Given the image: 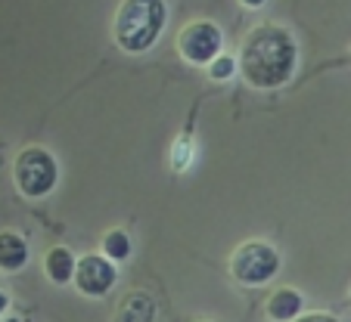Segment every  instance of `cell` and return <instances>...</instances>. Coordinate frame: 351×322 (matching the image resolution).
I'll return each mask as SVG.
<instances>
[{"mask_svg":"<svg viewBox=\"0 0 351 322\" xmlns=\"http://www.w3.org/2000/svg\"><path fill=\"white\" fill-rule=\"evenodd\" d=\"M298 66V44L289 28L277 22H261L243 38L237 56V72L255 90H277L289 84Z\"/></svg>","mask_w":351,"mask_h":322,"instance_id":"1","label":"cell"},{"mask_svg":"<svg viewBox=\"0 0 351 322\" xmlns=\"http://www.w3.org/2000/svg\"><path fill=\"white\" fill-rule=\"evenodd\" d=\"M168 22L165 0H121L112 19V38L125 53H146Z\"/></svg>","mask_w":351,"mask_h":322,"instance_id":"2","label":"cell"},{"mask_svg":"<svg viewBox=\"0 0 351 322\" xmlns=\"http://www.w3.org/2000/svg\"><path fill=\"white\" fill-rule=\"evenodd\" d=\"M13 183L28 198H44L47 192H53V186L60 183V165L53 152H47L44 146L22 149L13 161Z\"/></svg>","mask_w":351,"mask_h":322,"instance_id":"3","label":"cell"},{"mask_svg":"<svg viewBox=\"0 0 351 322\" xmlns=\"http://www.w3.org/2000/svg\"><path fill=\"white\" fill-rule=\"evenodd\" d=\"M280 273V254L274 245L261 242V239H249L239 242L230 254V276L239 285H267Z\"/></svg>","mask_w":351,"mask_h":322,"instance_id":"4","label":"cell"},{"mask_svg":"<svg viewBox=\"0 0 351 322\" xmlns=\"http://www.w3.org/2000/svg\"><path fill=\"white\" fill-rule=\"evenodd\" d=\"M221 44H224V34L208 19L190 22L178 34V53H180V59L190 62V66H208L221 53Z\"/></svg>","mask_w":351,"mask_h":322,"instance_id":"5","label":"cell"},{"mask_svg":"<svg viewBox=\"0 0 351 322\" xmlns=\"http://www.w3.org/2000/svg\"><path fill=\"white\" fill-rule=\"evenodd\" d=\"M115 279H119V270L115 263L109 260L106 254H84L75 260V289L84 297H103L112 291Z\"/></svg>","mask_w":351,"mask_h":322,"instance_id":"6","label":"cell"},{"mask_svg":"<svg viewBox=\"0 0 351 322\" xmlns=\"http://www.w3.org/2000/svg\"><path fill=\"white\" fill-rule=\"evenodd\" d=\"M112 322H156V301L146 291H128L115 307Z\"/></svg>","mask_w":351,"mask_h":322,"instance_id":"7","label":"cell"},{"mask_svg":"<svg viewBox=\"0 0 351 322\" xmlns=\"http://www.w3.org/2000/svg\"><path fill=\"white\" fill-rule=\"evenodd\" d=\"M28 263V242L16 230H0V270L16 273Z\"/></svg>","mask_w":351,"mask_h":322,"instance_id":"8","label":"cell"},{"mask_svg":"<svg viewBox=\"0 0 351 322\" xmlns=\"http://www.w3.org/2000/svg\"><path fill=\"white\" fill-rule=\"evenodd\" d=\"M44 273L50 282L66 285L72 282L75 276V254L66 248V245H53V248L44 254Z\"/></svg>","mask_w":351,"mask_h":322,"instance_id":"9","label":"cell"},{"mask_svg":"<svg viewBox=\"0 0 351 322\" xmlns=\"http://www.w3.org/2000/svg\"><path fill=\"white\" fill-rule=\"evenodd\" d=\"M267 310V319L274 322H289L302 313V295L295 289H277L265 304Z\"/></svg>","mask_w":351,"mask_h":322,"instance_id":"10","label":"cell"},{"mask_svg":"<svg viewBox=\"0 0 351 322\" xmlns=\"http://www.w3.org/2000/svg\"><path fill=\"white\" fill-rule=\"evenodd\" d=\"M103 254L112 263L128 260V257H131V236H128L125 230H109L106 236H103Z\"/></svg>","mask_w":351,"mask_h":322,"instance_id":"11","label":"cell"},{"mask_svg":"<svg viewBox=\"0 0 351 322\" xmlns=\"http://www.w3.org/2000/svg\"><path fill=\"white\" fill-rule=\"evenodd\" d=\"M237 75V59L227 56V53H218L212 62H208V78L212 81H230Z\"/></svg>","mask_w":351,"mask_h":322,"instance_id":"12","label":"cell"},{"mask_svg":"<svg viewBox=\"0 0 351 322\" xmlns=\"http://www.w3.org/2000/svg\"><path fill=\"white\" fill-rule=\"evenodd\" d=\"M289 322H339L332 313H298L295 319H289Z\"/></svg>","mask_w":351,"mask_h":322,"instance_id":"13","label":"cell"},{"mask_svg":"<svg viewBox=\"0 0 351 322\" xmlns=\"http://www.w3.org/2000/svg\"><path fill=\"white\" fill-rule=\"evenodd\" d=\"M239 3H243V7H249V10H258V7H265L267 0H239Z\"/></svg>","mask_w":351,"mask_h":322,"instance_id":"14","label":"cell"},{"mask_svg":"<svg viewBox=\"0 0 351 322\" xmlns=\"http://www.w3.org/2000/svg\"><path fill=\"white\" fill-rule=\"evenodd\" d=\"M7 307H10V297L7 291H0V313H7Z\"/></svg>","mask_w":351,"mask_h":322,"instance_id":"15","label":"cell"},{"mask_svg":"<svg viewBox=\"0 0 351 322\" xmlns=\"http://www.w3.org/2000/svg\"><path fill=\"white\" fill-rule=\"evenodd\" d=\"M202 322H208V319H202Z\"/></svg>","mask_w":351,"mask_h":322,"instance_id":"16","label":"cell"}]
</instances>
